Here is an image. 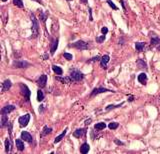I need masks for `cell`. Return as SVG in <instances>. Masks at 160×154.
Wrapping results in <instances>:
<instances>
[{
    "mask_svg": "<svg viewBox=\"0 0 160 154\" xmlns=\"http://www.w3.org/2000/svg\"><path fill=\"white\" fill-rule=\"evenodd\" d=\"M8 123H9V121H8L7 114H2V116H1V127L2 128L6 127L8 125Z\"/></svg>",
    "mask_w": 160,
    "mask_h": 154,
    "instance_id": "ac0fdd59",
    "label": "cell"
},
{
    "mask_svg": "<svg viewBox=\"0 0 160 154\" xmlns=\"http://www.w3.org/2000/svg\"><path fill=\"white\" fill-rule=\"evenodd\" d=\"M110 60V56L109 55H104L101 57V60H100V66L103 68V69H107V63L109 62Z\"/></svg>",
    "mask_w": 160,
    "mask_h": 154,
    "instance_id": "8fae6325",
    "label": "cell"
},
{
    "mask_svg": "<svg viewBox=\"0 0 160 154\" xmlns=\"http://www.w3.org/2000/svg\"><path fill=\"white\" fill-rule=\"evenodd\" d=\"M43 99H44V93L41 89H38L37 90V101L41 102V101H43Z\"/></svg>",
    "mask_w": 160,
    "mask_h": 154,
    "instance_id": "f1b7e54d",
    "label": "cell"
},
{
    "mask_svg": "<svg viewBox=\"0 0 160 154\" xmlns=\"http://www.w3.org/2000/svg\"><path fill=\"white\" fill-rule=\"evenodd\" d=\"M30 18L32 21V27H31V31H32V35L30 38H36L39 35V22L36 19L35 15L33 13L30 14Z\"/></svg>",
    "mask_w": 160,
    "mask_h": 154,
    "instance_id": "6da1fadb",
    "label": "cell"
},
{
    "mask_svg": "<svg viewBox=\"0 0 160 154\" xmlns=\"http://www.w3.org/2000/svg\"><path fill=\"white\" fill-rule=\"evenodd\" d=\"M69 47H73V48H76V49H78V50H86V49H88V43L87 42H85V41H83V40H78V41H76V42H74V43H71V44H69L68 45Z\"/></svg>",
    "mask_w": 160,
    "mask_h": 154,
    "instance_id": "3957f363",
    "label": "cell"
},
{
    "mask_svg": "<svg viewBox=\"0 0 160 154\" xmlns=\"http://www.w3.org/2000/svg\"><path fill=\"white\" fill-rule=\"evenodd\" d=\"M56 80L57 81H60L61 83H63V84H67V83H71L72 82V80H71V78L70 76H67V77H62V76H56Z\"/></svg>",
    "mask_w": 160,
    "mask_h": 154,
    "instance_id": "9a60e30c",
    "label": "cell"
},
{
    "mask_svg": "<svg viewBox=\"0 0 160 154\" xmlns=\"http://www.w3.org/2000/svg\"><path fill=\"white\" fill-rule=\"evenodd\" d=\"M105 35L104 34H102L101 36H99V37H96V42L97 43H103L104 42V40H105Z\"/></svg>",
    "mask_w": 160,
    "mask_h": 154,
    "instance_id": "836d02e7",
    "label": "cell"
},
{
    "mask_svg": "<svg viewBox=\"0 0 160 154\" xmlns=\"http://www.w3.org/2000/svg\"><path fill=\"white\" fill-rule=\"evenodd\" d=\"M157 50H158V51H160V44L158 45V46H157Z\"/></svg>",
    "mask_w": 160,
    "mask_h": 154,
    "instance_id": "c3c4849f",
    "label": "cell"
},
{
    "mask_svg": "<svg viewBox=\"0 0 160 154\" xmlns=\"http://www.w3.org/2000/svg\"><path fill=\"white\" fill-rule=\"evenodd\" d=\"M12 2H13V4H14L15 6H17V7H19V8H24V4H23L22 0H13Z\"/></svg>",
    "mask_w": 160,
    "mask_h": 154,
    "instance_id": "4dcf8cb0",
    "label": "cell"
},
{
    "mask_svg": "<svg viewBox=\"0 0 160 154\" xmlns=\"http://www.w3.org/2000/svg\"><path fill=\"white\" fill-rule=\"evenodd\" d=\"M7 127H8V132H9V135L11 136V134H12V123H8V125H7Z\"/></svg>",
    "mask_w": 160,
    "mask_h": 154,
    "instance_id": "74e56055",
    "label": "cell"
},
{
    "mask_svg": "<svg viewBox=\"0 0 160 154\" xmlns=\"http://www.w3.org/2000/svg\"><path fill=\"white\" fill-rule=\"evenodd\" d=\"M137 79H138V81L141 83V84H146V82H147V75L145 74V73H140L138 77H137Z\"/></svg>",
    "mask_w": 160,
    "mask_h": 154,
    "instance_id": "44dd1931",
    "label": "cell"
},
{
    "mask_svg": "<svg viewBox=\"0 0 160 154\" xmlns=\"http://www.w3.org/2000/svg\"><path fill=\"white\" fill-rule=\"evenodd\" d=\"M12 147H13V145H12V142H11L10 138H7L5 140V151L6 152H11L12 151Z\"/></svg>",
    "mask_w": 160,
    "mask_h": 154,
    "instance_id": "e0dca14e",
    "label": "cell"
},
{
    "mask_svg": "<svg viewBox=\"0 0 160 154\" xmlns=\"http://www.w3.org/2000/svg\"><path fill=\"white\" fill-rule=\"evenodd\" d=\"M105 127H106V124H105L104 122H99V123H96V124L94 125V129L97 130V131L103 130V129H105Z\"/></svg>",
    "mask_w": 160,
    "mask_h": 154,
    "instance_id": "4316f807",
    "label": "cell"
},
{
    "mask_svg": "<svg viewBox=\"0 0 160 154\" xmlns=\"http://www.w3.org/2000/svg\"><path fill=\"white\" fill-rule=\"evenodd\" d=\"M1 1H2V2H6L7 0H1Z\"/></svg>",
    "mask_w": 160,
    "mask_h": 154,
    "instance_id": "681fc988",
    "label": "cell"
},
{
    "mask_svg": "<svg viewBox=\"0 0 160 154\" xmlns=\"http://www.w3.org/2000/svg\"><path fill=\"white\" fill-rule=\"evenodd\" d=\"M11 86H12V83H11V81L9 80V79H6L3 83H2V91L3 92H5V91H8L10 88H11Z\"/></svg>",
    "mask_w": 160,
    "mask_h": 154,
    "instance_id": "5bb4252c",
    "label": "cell"
},
{
    "mask_svg": "<svg viewBox=\"0 0 160 154\" xmlns=\"http://www.w3.org/2000/svg\"><path fill=\"white\" fill-rule=\"evenodd\" d=\"M144 47H145L144 42H136L135 43V49L137 52H142L144 50Z\"/></svg>",
    "mask_w": 160,
    "mask_h": 154,
    "instance_id": "ffe728a7",
    "label": "cell"
},
{
    "mask_svg": "<svg viewBox=\"0 0 160 154\" xmlns=\"http://www.w3.org/2000/svg\"><path fill=\"white\" fill-rule=\"evenodd\" d=\"M58 44H59V39H58V38L52 40V43H51V46H50V54H51V55H54V54H55V51H56L57 48H58Z\"/></svg>",
    "mask_w": 160,
    "mask_h": 154,
    "instance_id": "30bf717a",
    "label": "cell"
},
{
    "mask_svg": "<svg viewBox=\"0 0 160 154\" xmlns=\"http://www.w3.org/2000/svg\"><path fill=\"white\" fill-rule=\"evenodd\" d=\"M52 70L54 71V73L56 75H62L63 74V70L61 67L57 66V65H52Z\"/></svg>",
    "mask_w": 160,
    "mask_h": 154,
    "instance_id": "d4e9b609",
    "label": "cell"
},
{
    "mask_svg": "<svg viewBox=\"0 0 160 154\" xmlns=\"http://www.w3.org/2000/svg\"><path fill=\"white\" fill-rule=\"evenodd\" d=\"M15 143H16V147H17V149H18L19 151H23V150H24L25 146H24V143H23V141H22L21 138H20V139H16V140H15Z\"/></svg>",
    "mask_w": 160,
    "mask_h": 154,
    "instance_id": "d6986e66",
    "label": "cell"
},
{
    "mask_svg": "<svg viewBox=\"0 0 160 154\" xmlns=\"http://www.w3.org/2000/svg\"><path fill=\"white\" fill-rule=\"evenodd\" d=\"M136 63H137V65H138V67H139L140 69H147V63H146L144 60H142V59H137Z\"/></svg>",
    "mask_w": 160,
    "mask_h": 154,
    "instance_id": "603a6c76",
    "label": "cell"
},
{
    "mask_svg": "<svg viewBox=\"0 0 160 154\" xmlns=\"http://www.w3.org/2000/svg\"><path fill=\"white\" fill-rule=\"evenodd\" d=\"M118 126H119V124H118L117 122H111V123H109V125H108L109 129H111V130H115V129H117V128H118Z\"/></svg>",
    "mask_w": 160,
    "mask_h": 154,
    "instance_id": "1f68e13d",
    "label": "cell"
},
{
    "mask_svg": "<svg viewBox=\"0 0 160 154\" xmlns=\"http://www.w3.org/2000/svg\"><path fill=\"white\" fill-rule=\"evenodd\" d=\"M67 130H68V129H67V128H65V129L62 131V133H61L60 135H58V136H56V137H55V139H54V143H55V144H56V143H58V142H60V141L64 138V136H65V135H66V133H67Z\"/></svg>",
    "mask_w": 160,
    "mask_h": 154,
    "instance_id": "2e32d148",
    "label": "cell"
},
{
    "mask_svg": "<svg viewBox=\"0 0 160 154\" xmlns=\"http://www.w3.org/2000/svg\"><path fill=\"white\" fill-rule=\"evenodd\" d=\"M12 66L14 68H26V67L30 66V63H28L27 61H24V60H15V61H13Z\"/></svg>",
    "mask_w": 160,
    "mask_h": 154,
    "instance_id": "52a82bcc",
    "label": "cell"
},
{
    "mask_svg": "<svg viewBox=\"0 0 160 154\" xmlns=\"http://www.w3.org/2000/svg\"><path fill=\"white\" fill-rule=\"evenodd\" d=\"M101 33H102V34H104V35H106V34L108 33V28H107V27H105V26H104V27H102V28H101Z\"/></svg>",
    "mask_w": 160,
    "mask_h": 154,
    "instance_id": "8d00e7d4",
    "label": "cell"
},
{
    "mask_svg": "<svg viewBox=\"0 0 160 154\" xmlns=\"http://www.w3.org/2000/svg\"><path fill=\"white\" fill-rule=\"evenodd\" d=\"M63 56H64V58H65L66 60H72V59H73V56H72V54H70V53H67V52L63 53Z\"/></svg>",
    "mask_w": 160,
    "mask_h": 154,
    "instance_id": "d590c367",
    "label": "cell"
},
{
    "mask_svg": "<svg viewBox=\"0 0 160 154\" xmlns=\"http://www.w3.org/2000/svg\"><path fill=\"white\" fill-rule=\"evenodd\" d=\"M19 87H20V93H21V95L24 97V99H25L26 102H29V100H30V95H31L30 89L28 88L27 85H25V84H23V83H20V84H19Z\"/></svg>",
    "mask_w": 160,
    "mask_h": 154,
    "instance_id": "7a4b0ae2",
    "label": "cell"
},
{
    "mask_svg": "<svg viewBox=\"0 0 160 154\" xmlns=\"http://www.w3.org/2000/svg\"><path fill=\"white\" fill-rule=\"evenodd\" d=\"M69 76L71 78L72 82H78L84 78V74L82 72H80L79 70H71Z\"/></svg>",
    "mask_w": 160,
    "mask_h": 154,
    "instance_id": "277c9868",
    "label": "cell"
},
{
    "mask_svg": "<svg viewBox=\"0 0 160 154\" xmlns=\"http://www.w3.org/2000/svg\"><path fill=\"white\" fill-rule=\"evenodd\" d=\"M21 139L26 141V142H28V143H32V141H33L32 135L29 132H27V131H22L21 132Z\"/></svg>",
    "mask_w": 160,
    "mask_h": 154,
    "instance_id": "ba28073f",
    "label": "cell"
},
{
    "mask_svg": "<svg viewBox=\"0 0 160 154\" xmlns=\"http://www.w3.org/2000/svg\"><path fill=\"white\" fill-rule=\"evenodd\" d=\"M46 83H47V76L45 74H42L40 75V77L38 78L37 80V84L40 88H44L46 86Z\"/></svg>",
    "mask_w": 160,
    "mask_h": 154,
    "instance_id": "9c48e42d",
    "label": "cell"
},
{
    "mask_svg": "<svg viewBox=\"0 0 160 154\" xmlns=\"http://www.w3.org/2000/svg\"><path fill=\"white\" fill-rule=\"evenodd\" d=\"M105 92H114L113 90H110V89H107V88H103V87H97V88H94L92 91H91V94H90V97H94L100 93H105Z\"/></svg>",
    "mask_w": 160,
    "mask_h": 154,
    "instance_id": "8992f818",
    "label": "cell"
},
{
    "mask_svg": "<svg viewBox=\"0 0 160 154\" xmlns=\"http://www.w3.org/2000/svg\"><path fill=\"white\" fill-rule=\"evenodd\" d=\"M80 1H81L83 4H87V3H88V0H80Z\"/></svg>",
    "mask_w": 160,
    "mask_h": 154,
    "instance_id": "bcb514c9",
    "label": "cell"
},
{
    "mask_svg": "<svg viewBox=\"0 0 160 154\" xmlns=\"http://www.w3.org/2000/svg\"><path fill=\"white\" fill-rule=\"evenodd\" d=\"M15 106L14 105H6L1 109V114H8L12 111H14Z\"/></svg>",
    "mask_w": 160,
    "mask_h": 154,
    "instance_id": "4fadbf2b",
    "label": "cell"
},
{
    "mask_svg": "<svg viewBox=\"0 0 160 154\" xmlns=\"http://www.w3.org/2000/svg\"><path fill=\"white\" fill-rule=\"evenodd\" d=\"M106 2L108 3V5H109V6H110L112 9H114V10H118V7H117V6H116V5L113 3V1H112V0H107Z\"/></svg>",
    "mask_w": 160,
    "mask_h": 154,
    "instance_id": "e575fe53",
    "label": "cell"
},
{
    "mask_svg": "<svg viewBox=\"0 0 160 154\" xmlns=\"http://www.w3.org/2000/svg\"><path fill=\"white\" fill-rule=\"evenodd\" d=\"M33 1H35V2H37V3H39V4H41V5H44V3H43L42 0H33Z\"/></svg>",
    "mask_w": 160,
    "mask_h": 154,
    "instance_id": "f6af8a7d",
    "label": "cell"
},
{
    "mask_svg": "<svg viewBox=\"0 0 160 154\" xmlns=\"http://www.w3.org/2000/svg\"><path fill=\"white\" fill-rule=\"evenodd\" d=\"M91 121H92V120H91V118H89V119L85 120V125H86V126H87V125H89V124L91 123Z\"/></svg>",
    "mask_w": 160,
    "mask_h": 154,
    "instance_id": "ee69618b",
    "label": "cell"
},
{
    "mask_svg": "<svg viewBox=\"0 0 160 154\" xmlns=\"http://www.w3.org/2000/svg\"><path fill=\"white\" fill-rule=\"evenodd\" d=\"M39 19L40 21L43 23L44 26H46V19H47V15L44 14V12L42 10H40V13H39Z\"/></svg>",
    "mask_w": 160,
    "mask_h": 154,
    "instance_id": "484cf974",
    "label": "cell"
},
{
    "mask_svg": "<svg viewBox=\"0 0 160 154\" xmlns=\"http://www.w3.org/2000/svg\"><path fill=\"white\" fill-rule=\"evenodd\" d=\"M114 143L117 144V145H124V143L122 141H119L118 139H114Z\"/></svg>",
    "mask_w": 160,
    "mask_h": 154,
    "instance_id": "f35d334b",
    "label": "cell"
},
{
    "mask_svg": "<svg viewBox=\"0 0 160 154\" xmlns=\"http://www.w3.org/2000/svg\"><path fill=\"white\" fill-rule=\"evenodd\" d=\"M123 105V102L122 103H120V104H118V105H114V104H110V105H108V106H106V108H105V110L106 111H109V110H112V109H115V108H118V107H121Z\"/></svg>",
    "mask_w": 160,
    "mask_h": 154,
    "instance_id": "f546056e",
    "label": "cell"
},
{
    "mask_svg": "<svg viewBox=\"0 0 160 154\" xmlns=\"http://www.w3.org/2000/svg\"><path fill=\"white\" fill-rule=\"evenodd\" d=\"M89 14H90L89 20H90V21H93V18H92V10H91V8H89Z\"/></svg>",
    "mask_w": 160,
    "mask_h": 154,
    "instance_id": "b9f144b4",
    "label": "cell"
},
{
    "mask_svg": "<svg viewBox=\"0 0 160 154\" xmlns=\"http://www.w3.org/2000/svg\"><path fill=\"white\" fill-rule=\"evenodd\" d=\"M43 112H44V105L41 104V105L39 106V113H43Z\"/></svg>",
    "mask_w": 160,
    "mask_h": 154,
    "instance_id": "ab89813d",
    "label": "cell"
},
{
    "mask_svg": "<svg viewBox=\"0 0 160 154\" xmlns=\"http://www.w3.org/2000/svg\"><path fill=\"white\" fill-rule=\"evenodd\" d=\"M89 149H90L89 144L85 142V143H83V144L81 145V147H80V152H81V153H83V154H86V153H88Z\"/></svg>",
    "mask_w": 160,
    "mask_h": 154,
    "instance_id": "7402d4cb",
    "label": "cell"
},
{
    "mask_svg": "<svg viewBox=\"0 0 160 154\" xmlns=\"http://www.w3.org/2000/svg\"><path fill=\"white\" fill-rule=\"evenodd\" d=\"M67 1H72V0H67Z\"/></svg>",
    "mask_w": 160,
    "mask_h": 154,
    "instance_id": "f907efd6",
    "label": "cell"
},
{
    "mask_svg": "<svg viewBox=\"0 0 160 154\" xmlns=\"http://www.w3.org/2000/svg\"><path fill=\"white\" fill-rule=\"evenodd\" d=\"M159 98H160V96H159Z\"/></svg>",
    "mask_w": 160,
    "mask_h": 154,
    "instance_id": "816d5d0a",
    "label": "cell"
},
{
    "mask_svg": "<svg viewBox=\"0 0 160 154\" xmlns=\"http://www.w3.org/2000/svg\"><path fill=\"white\" fill-rule=\"evenodd\" d=\"M160 44V38L155 36V37H152L151 40H150V45L151 46H156V45H159Z\"/></svg>",
    "mask_w": 160,
    "mask_h": 154,
    "instance_id": "83f0119b",
    "label": "cell"
},
{
    "mask_svg": "<svg viewBox=\"0 0 160 154\" xmlns=\"http://www.w3.org/2000/svg\"><path fill=\"white\" fill-rule=\"evenodd\" d=\"M85 134H86V128H79L73 132V136L76 138H80V137L84 136Z\"/></svg>",
    "mask_w": 160,
    "mask_h": 154,
    "instance_id": "7c38bea8",
    "label": "cell"
},
{
    "mask_svg": "<svg viewBox=\"0 0 160 154\" xmlns=\"http://www.w3.org/2000/svg\"><path fill=\"white\" fill-rule=\"evenodd\" d=\"M100 60H101V57H100L99 55H96V56L92 57L91 59L87 60V63H91V62H96V61H100Z\"/></svg>",
    "mask_w": 160,
    "mask_h": 154,
    "instance_id": "d6a6232c",
    "label": "cell"
},
{
    "mask_svg": "<svg viewBox=\"0 0 160 154\" xmlns=\"http://www.w3.org/2000/svg\"><path fill=\"white\" fill-rule=\"evenodd\" d=\"M118 44H123V38H122L121 40H119V42H118Z\"/></svg>",
    "mask_w": 160,
    "mask_h": 154,
    "instance_id": "7dc6e473",
    "label": "cell"
},
{
    "mask_svg": "<svg viewBox=\"0 0 160 154\" xmlns=\"http://www.w3.org/2000/svg\"><path fill=\"white\" fill-rule=\"evenodd\" d=\"M51 132H52V128H51V127H48V126L46 125V126H44V127H43V129H42L41 136H42V137H43V136H46V135L50 134Z\"/></svg>",
    "mask_w": 160,
    "mask_h": 154,
    "instance_id": "cb8c5ba5",
    "label": "cell"
},
{
    "mask_svg": "<svg viewBox=\"0 0 160 154\" xmlns=\"http://www.w3.org/2000/svg\"><path fill=\"white\" fill-rule=\"evenodd\" d=\"M29 121H30V114H28V113H27V114H25V115H23V116H20V117H19V119H18L19 126H20L21 128L26 127V126L28 125Z\"/></svg>",
    "mask_w": 160,
    "mask_h": 154,
    "instance_id": "5b68a950",
    "label": "cell"
},
{
    "mask_svg": "<svg viewBox=\"0 0 160 154\" xmlns=\"http://www.w3.org/2000/svg\"><path fill=\"white\" fill-rule=\"evenodd\" d=\"M120 3H121V6H122L123 10L126 12V7H125V4H124V1H123V0H120Z\"/></svg>",
    "mask_w": 160,
    "mask_h": 154,
    "instance_id": "60d3db41",
    "label": "cell"
},
{
    "mask_svg": "<svg viewBox=\"0 0 160 154\" xmlns=\"http://www.w3.org/2000/svg\"><path fill=\"white\" fill-rule=\"evenodd\" d=\"M133 100H134V96L129 95V96H128V101H129V102H132Z\"/></svg>",
    "mask_w": 160,
    "mask_h": 154,
    "instance_id": "7bdbcfd3",
    "label": "cell"
}]
</instances>
